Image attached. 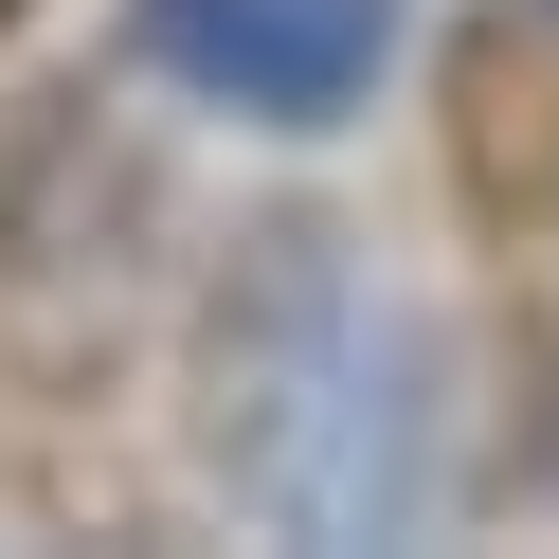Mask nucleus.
Listing matches in <instances>:
<instances>
[{
	"instance_id": "obj_5",
	"label": "nucleus",
	"mask_w": 559,
	"mask_h": 559,
	"mask_svg": "<svg viewBox=\"0 0 559 559\" xmlns=\"http://www.w3.org/2000/svg\"><path fill=\"white\" fill-rule=\"evenodd\" d=\"M0 19H19V0H0Z\"/></svg>"
},
{
	"instance_id": "obj_2",
	"label": "nucleus",
	"mask_w": 559,
	"mask_h": 559,
	"mask_svg": "<svg viewBox=\"0 0 559 559\" xmlns=\"http://www.w3.org/2000/svg\"><path fill=\"white\" fill-rule=\"evenodd\" d=\"M127 289H145V145L127 127H37L0 181V343L37 379L109 361Z\"/></svg>"
},
{
	"instance_id": "obj_3",
	"label": "nucleus",
	"mask_w": 559,
	"mask_h": 559,
	"mask_svg": "<svg viewBox=\"0 0 559 559\" xmlns=\"http://www.w3.org/2000/svg\"><path fill=\"white\" fill-rule=\"evenodd\" d=\"M397 55V0H145V73L253 127H343Z\"/></svg>"
},
{
	"instance_id": "obj_4",
	"label": "nucleus",
	"mask_w": 559,
	"mask_h": 559,
	"mask_svg": "<svg viewBox=\"0 0 559 559\" xmlns=\"http://www.w3.org/2000/svg\"><path fill=\"white\" fill-rule=\"evenodd\" d=\"M542 181H559L542 73H523V19H487V55H469V199L506 217V199H542Z\"/></svg>"
},
{
	"instance_id": "obj_1",
	"label": "nucleus",
	"mask_w": 559,
	"mask_h": 559,
	"mask_svg": "<svg viewBox=\"0 0 559 559\" xmlns=\"http://www.w3.org/2000/svg\"><path fill=\"white\" fill-rule=\"evenodd\" d=\"M199 469L271 542H415L433 523V379L415 325L325 217H253L199 289Z\"/></svg>"
},
{
	"instance_id": "obj_6",
	"label": "nucleus",
	"mask_w": 559,
	"mask_h": 559,
	"mask_svg": "<svg viewBox=\"0 0 559 559\" xmlns=\"http://www.w3.org/2000/svg\"><path fill=\"white\" fill-rule=\"evenodd\" d=\"M542 19H559V0H542Z\"/></svg>"
}]
</instances>
